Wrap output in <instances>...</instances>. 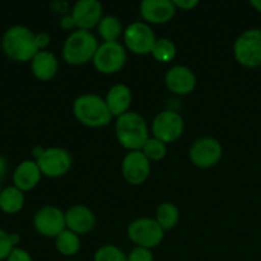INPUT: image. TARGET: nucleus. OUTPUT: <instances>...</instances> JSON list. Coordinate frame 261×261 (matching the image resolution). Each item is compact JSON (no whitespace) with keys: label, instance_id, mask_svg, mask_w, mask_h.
I'll return each mask as SVG.
<instances>
[{"label":"nucleus","instance_id":"nucleus-1","mask_svg":"<svg viewBox=\"0 0 261 261\" xmlns=\"http://www.w3.org/2000/svg\"><path fill=\"white\" fill-rule=\"evenodd\" d=\"M35 36L36 33L25 25H12L5 31L2 37L3 53L18 63L31 61L40 51L36 45Z\"/></svg>","mask_w":261,"mask_h":261},{"label":"nucleus","instance_id":"nucleus-2","mask_svg":"<svg viewBox=\"0 0 261 261\" xmlns=\"http://www.w3.org/2000/svg\"><path fill=\"white\" fill-rule=\"evenodd\" d=\"M73 114L81 124L88 127H103L111 122L112 114L106 99L94 93H86L75 98Z\"/></svg>","mask_w":261,"mask_h":261},{"label":"nucleus","instance_id":"nucleus-3","mask_svg":"<svg viewBox=\"0 0 261 261\" xmlns=\"http://www.w3.org/2000/svg\"><path fill=\"white\" fill-rule=\"evenodd\" d=\"M115 133L121 147L129 152L142 150L143 145L149 139V130L144 117L133 111L117 117Z\"/></svg>","mask_w":261,"mask_h":261},{"label":"nucleus","instance_id":"nucleus-4","mask_svg":"<svg viewBox=\"0 0 261 261\" xmlns=\"http://www.w3.org/2000/svg\"><path fill=\"white\" fill-rule=\"evenodd\" d=\"M98 46V41L91 31H73L64 42L63 59L69 65H84L93 60Z\"/></svg>","mask_w":261,"mask_h":261},{"label":"nucleus","instance_id":"nucleus-5","mask_svg":"<svg viewBox=\"0 0 261 261\" xmlns=\"http://www.w3.org/2000/svg\"><path fill=\"white\" fill-rule=\"evenodd\" d=\"M237 63L245 68L254 69L261 65V30L252 28L239 36L233 45Z\"/></svg>","mask_w":261,"mask_h":261},{"label":"nucleus","instance_id":"nucleus-6","mask_svg":"<svg viewBox=\"0 0 261 261\" xmlns=\"http://www.w3.org/2000/svg\"><path fill=\"white\" fill-rule=\"evenodd\" d=\"M127 236L130 241L139 247L154 249L162 242L165 231L153 218H138L133 221L127 227Z\"/></svg>","mask_w":261,"mask_h":261},{"label":"nucleus","instance_id":"nucleus-7","mask_svg":"<svg viewBox=\"0 0 261 261\" xmlns=\"http://www.w3.org/2000/svg\"><path fill=\"white\" fill-rule=\"evenodd\" d=\"M127 60L126 51L121 43L103 42L98 46L93 58V65L99 73L115 74L121 70Z\"/></svg>","mask_w":261,"mask_h":261},{"label":"nucleus","instance_id":"nucleus-8","mask_svg":"<svg viewBox=\"0 0 261 261\" xmlns=\"http://www.w3.org/2000/svg\"><path fill=\"white\" fill-rule=\"evenodd\" d=\"M184 129H185V122L182 116L172 110L160 112L152 122L153 137L160 139L165 144L180 139L184 134Z\"/></svg>","mask_w":261,"mask_h":261},{"label":"nucleus","instance_id":"nucleus-9","mask_svg":"<svg viewBox=\"0 0 261 261\" xmlns=\"http://www.w3.org/2000/svg\"><path fill=\"white\" fill-rule=\"evenodd\" d=\"M189 157L196 167L212 168L218 165L223 157V147L214 138H200L191 144Z\"/></svg>","mask_w":261,"mask_h":261},{"label":"nucleus","instance_id":"nucleus-10","mask_svg":"<svg viewBox=\"0 0 261 261\" xmlns=\"http://www.w3.org/2000/svg\"><path fill=\"white\" fill-rule=\"evenodd\" d=\"M71 155L64 148H47L36 160L41 173L46 177L58 178L66 175L71 168Z\"/></svg>","mask_w":261,"mask_h":261},{"label":"nucleus","instance_id":"nucleus-11","mask_svg":"<svg viewBox=\"0 0 261 261\" xmlns=\"http://www.w3.org/2000/svg\"><path fill=\"white\" fill-rule=\"evenodd\" d=\"M155 41L157 38H155L154 32L147 23H132L124 31L125 45L135 55L144 56L152 54Z\"/></svg>","mask_w":261,"mask_h":261},{"label":"nucleus","instance_id":"nucleus-12","mask_svg":"<svg viewBox=\"0 0 261 261\" xmlns=\"http://www.w3.org/2000/svg\"><path fill=\"white\" fill-rule=\"evenodd\" d=\"M33 226L41 236L56 239L64 229H66L65 213L58 206L45 205L36 212Z\"/></svg>","mask_w":261,"mask_h":261},{"label":"nucleus","instance_id":"nucleus-13","mask_svg":"<svg viewBox=\"0 0 261 261\" xmlns=\"http://www.w3.org/2000/svg\"><path fill=\"white\" fill-rule=\"evenodd\" d=\"M121 172L127 184L134 186L142 185L149 177L150 161L142 150H133L122 160Z\"/></svg>","mask_w":261,"mask_h":261},{"label":"nucleus","instance_id":"nucleus-14","mask_svg":"<svg viewBox=\"0 0 261 261\" xmlns=\"http://www.w3.org/2000/svg\"><path fill=\"white\" fill-rule=\"evenodd\" d=\"M102 4L98 0H79L71 9V17L75 23L76 30L89 31L97 27L101 22Z\"/></svg>","mask_w":261,"mask_h":261},{"label":"nucleus","instance_id":"nucleus-15","mask_svg":"<svg viewBox=\"0 0 261 261\" xmlns=\"http://www.w3.org/2000/svg\"><path fill=\"white\" fill-rule=\"evenodd\" d=\"M139 12L147 23L165 24L175 17L176 7L171 0H144L140 3Z\"/></svg>","mask_w":261,"mask_h":261},{"label":"nucleus","instance_id":"nucleus-16","mask_svg":"<svg viewBox=\"0 0 261 261\" xmlns=\"http://www.w3.org/2000/svg\"><path fill=\"white\" fill-rule=\"evenodd\" d=\"M166 86L172 93L178 96L190 94L196 87V76L191 69L184 65H176L166 74Z\"/></svg>","mask_w":261,"mask_h":261},{"label":"nucleus","instance_id":"nucleus-17","mask_svg":"<svg viewBox=\"0 0 261 261\" xmlns=\"http://www.w3.org/2000/svg\"><path fill=\"white\" fill-rule=\"evenodd\" d=\"M66 229L79 234L91 232L96 226V217L93 212L86 205H74L65 213Z\"/></svg>","mask_w":261,"mask_h":261},{"label":"nucleus","instance_id":"nucleus-18","mask_svg":"<svg viewBox=\"0 0 261 261\" xmlns=\"http://www.w3.org/2000/svg\"><path fill=\"white\" fill-rule=\"evenodd\" d=\"M42 173L36 161L25 160L15 167L14 173H13V184L15 188L24 193V191L32 190L38 185Z\"/></svg>","mask_w":261,"mask_h":261},{"label":"nucleus","instance_id":"nucleus-19","mask_svg":"<svg viewBox=\"0 0 261 261\" xmlns=\"http://www.w3.org/2000/svg\"><path fill=\"white\" fill-rule=\"evenodd\" d=\"M31 70L38 81H51L58 74L59 61L53 53L47 50H41L31 60Z\"/></svg>","mask_w":261,"mask_h":261},{"label":"nucleus","instance_id":"nucleus-20","mask_svg":"<svg viewBox=\"0 0 261 261\" xmlns=\"http://www.w3.org/2000/svg\"><path fill=\"white\" fill-rule=\"evenodd\" d=\"M105 99L112 116L120 117L121 115L129 112L133 101L132 89L125 84H115L109 89Z\"/></svg>","mask_w":261,"mask_h":261},{"label":"nucleus","instance_id":"nucleus-21","mask_svg":"<svg viewBox=\"0 0 261 261\" xmlns=\"http://www.w3.org/2000/svg\"><path fill=\"white\" fill-rule=\"evenodd\" d=\"M24 193L18 188L8 186L0 194V211L7 214H15L24 206Z\"/></svg>","mask_w":261,"mask_h":261},{"label":"nucleus","instance_id":"nucleus-22","mask_svg":"<svg viewBox=\"0 0 261 261\" xmlns=\"http://www.w3.org/2000/svg\"><path fill=\"white\" fill-rule=\"evenodd\" d=\"M180 219V212L177 206L172 203H162L158 205L155 212V221L158 222L163 231H170L175 228Z\"/></svg>","mask_w":261,"mask_h":261},{"label":"nucleus","instance_id":"nucleus-23","mask_svg":"<svg viewBox=\"0 0 261 261\" xmlns=\"http://www.w3.org/2000/svg\"><path fill=\"white\" fill-rule=\"evenodd\" d=\"M97 28H98V35L105 42H117L119 37L122 35L121 22L114 15H106L102 18Z\"/></svg>","mask_w":261,"mask_h":261},{"label":"nucleus","instance_id":"nucleus-24","mask_svg":"<svg viewBox=\"0 0 261 261\" xmlns=\"http://www.w3.org/2000/svg\"><path fill=\"white\" fill-rule=\"evenodd\" d=\"M56 250L64 256H74L81 250V239L76 233L64 229L55 239Z\"/></svg>","mask_w":261,"mask_h":261},{"label":"nucleus","instance_id":"nucleus-25","mask_svg":"<svg viewBox=\"0 0 261 261\" xmlns=\"http://www.w3.org/2000/svg\"><path fill=\"white\" fill-rule=\"evenodd\" d=\"M177 48L176 45L168 38H158L154 43V47L152 50V56L160 63H170L176 58Z\"/></svg>","mask_w":261,"mask_h":261},{"label":"nucleus","instance_id":"nucleus-26","mask_svg":"<svg viewBox=\"0 0 261 261\" xmlns=\"http://www.w3.org/2000/svg\"><path fill=\"white\" fill-rule=\"evenodd\" d=\"M142 152L149 161H161L167 154V147L157 138H149L143 145Z\"/></svg>","mask_w":261,"mask_h":261},{"label":"nucleus","instance_id":"nucleus-27","mask_svg":"<svg viewBox=\"0 0 261 261\" xmlns=\"http://www.w3.org/2000/svg\"><path fill=\"white\" fill-rule=\"evenodd\" d=\"M94 261H127V255L115 245H105L96 251Z\"/></svg>","mask_w":261,"mask_h":261},{"label":"nucleus","instance_id":"nucleus-28","mask_svg":"<svg viewBox=\"0 0 261 261\" xmlns=\"http://www.w3.org/2000/svg\"><path fill=\"white\" fill-rule=\"evenodd\" d=\"M13 249H14V245L10 241V233L0 228V261L7 260Z\"/></svg>","mask_w":261,"mask_h":261},{"label":"nucleus","instance_id":"nucleus-29","mask_svg":"<svg viewBox=\"0 0 261 261\" xmlns=\"http://www.w3.org/2000/svg\"><path fill=\"white\" fill-rule=\"evenodd\" d=\"M152 251L149 249H144V247L135 246L134 249L130 251V254L127 255V261H153Z\"/></svg>","mask_w":261,"mask_h":261},{"label":"nucleus","instance_id":"nucleus-30","mask_svg":"<svg viewBox=\"0 0 261 261\" xmlns=\"http://www.w3.org/2000/svg\"><path fill=\"white\" fill-rule=\"evenodd\" d=\"M7 261H33V260H32V256L30 255V252L25 251L24 249L14 247L13 251L10 252L9 256H8Z\"/></svg>","mask_w":261,"mask_h":261},{"label":"nucleus","instance_id":"nucleus-31","mask_svg":"<svg viewBox=\"0 0 261 261\" xmlns=\"http://www.w3.org/2000/svg\"><path fill=\"white\" fill-rule=\"evenodd\" d=\"M35 40H36V45H37L38 50H45L51 42V38L50 35L46 32H40V33H36L35 36Z\"/></svg>","mask_w":261,"mask_h":261},{"label":"nucleus","instance_id":"nucleus-32","mask_svg":"<svg viewBox=\"0 0 261 261\" xmlns=\"http://www.w3.org/2000/svg\"><path fill=\"white\" fill-rule=\"evenodd\" d=\"M176 9H182V10H193L195 9L199 5L198 0H173Z\"/></svg>","mask_w":261,"mask_h":261},{"label":"nucleus","instance_id":"nucleus-33","mask_svg":"<svg viewBox=\"0 0 261 261\" xmlns=\"http://www.w3.org/2000/svg\"><path fill=\"white\" fill-rule=\"evenodd\" d=\"M60 27L63 28V30H66V31H70V30H73V28H76L75 23H74V19L71 15H64V17L61 18Z\"/></svg>","mask_w":261,"mask_h":261},{"label":"nucleus","instance_id":"nucleus-34","mask_svg":"<svg viewBox=\"0 0 261 261\" xmlns=\"http://www.w3.org/2000/svg\"><path fill=\"white\" fill-rule=\"evenodd\" d=\"M8 171V162L4 158V155L0 154V181H3L5 178Z\"/></svg>","mask_w":261,"mask_h":261},{"label":"nucleus","instance_id":"nucleus-35","mask_svg":"<svg viewBox=\"0 0 261 261\" xmlns=\"http://www.w3.org/2000/svg\"><path fill=\"white\" fill-rule=\"evenodd\" d=\"M10 241L14 245V247H17V245L19 244L20 241V236L18 233H10Z\"/></svg>","mask_w":261,"mask_h":261},{"label":"nucleus","instance_id":"nucleus-36","mask_svg":"<svg viewBox=\"0 0 261 261\" xmlns=\"http://www.w3.org/2000/svg\"><path fill=\"white\" fill-rule=\"evenodd\" d=\"M250 4H251L252 7L257 10V12L261 13V0H251V2H250Z\"/></svg>","mask_w":261,"mask_h":261},{"label":"nucleus","instance_id":"nucleus-37","mask_svg":"<svg viewBox=\"0 0 261 261\" xmlns=\"http://www.w3.org/2000/svg\"><path fill=\"white\" fill-rule=\"evenodd\" d=\"M2 191H3V189H2V186H0V194H2Z\"/></svg>","mask_w":261,"mask_h":261}]
</instances>
